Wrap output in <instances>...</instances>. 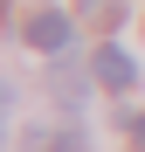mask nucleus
<instances>
[{
  "mask_svg": "<svg viewBox=\"0 0 145 152\" xmlns=\"http://www.w3.org/2000/svg\"><path fill=\"white\" fill-rule=\"evenodd\" d=\"M69 35H76V21H69L62 7H35L28 14V48H42V56H62Z\"/></svg>",
  "mask_w": 145,
  "mask_h": 152,
  "instance_id": "1",
  "label": "nucleus"
},
{
  "mask_svg": "<svg viewBox=\"0 0 145 152\" xmlns=\"http://www.w3.org/2000/svg\"><path fill=\"white\" fill-rule=\"evenodd\" d=\"M90 76H97L104 90H138V62H131L117 42H104V48L90 56Z\"/></svg>",
  "mask_w": 145,
  "mask_h": 152,
  "instance_id": "2",
  "label": "nucleus"
},
{
  "mask_svg": "<svg viewBox=\"0 0 145 152\" xmlns=\"http://www.w3.org/2000/svg\"><path fill=\"white\" fill-rule=\"evenodd\" d=\"M76 14L90 28H117V21H125V0H76Z\"/></svg>",
  "mask_w": 145,
  "mask_h": 152,
  "instance_id": "3",
  "label": "nucleus"
},
{
  "mask_svg": "<svg viewBox=\"0 0 145 152\" xmlns=\"http://www.w3.org/2000/svg\"><path fill=\"white\" fill-rule=\"evenodd\" d=\"M55 104L62 111H83V76L76 69H55Z\"/></svg>",
  "mask_w": 145,
  "mask_h": 152,
  "instance_id": "4",
  "label": "nucleus"
},
{
  "mask_svg": "<svg viewBox=\"0 0 145 152\" xmlns=\"http://www.w3.org/2000/svg\"><path fill=\"white\" fill-rule=\"evenodd\" d=\"M131 138H138V145H145V111H131Z\"/></svg>",
  "mask_w": 145,
  "mask_h": 152,
  "instance_id": "5",
  "label": "nucleus"
},
{
  "mask_svg": "<svg viewBox=\"0 0 145 152\" xmlns=\"http://www.w3.org/2000/svg\"><path fill=\"white\" fill-rule=\"evenodd\" d=\"M0 21H7V0H0Z\"/></svg>",
  "mask_w": 145,
  "mask_h": 152,
  "instance_id": "6",
  "label": "nucleus"
}]
</instances>
